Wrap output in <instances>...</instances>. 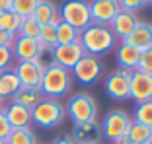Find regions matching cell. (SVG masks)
Masks as SVG:
<instances>
[{
	"label": "cell",
	"instance_id": "cell-1",
	"mask_svg": "<svg viewBox=\"0 0 152 144\" xmlns=\"http://www.w3.org/2000/svg\"><path fill=\"white\" fill-rule=\"evenodd\" d=\"M80 45L84 49V55H92V57H102L107 55L109 51L115 47L117 37L107 25H98V23H90L86 29L80 31Z\"/></svg>",
	"mask_w": 152,
	"mask_h": 144
},
{
	"label": "cell",
	"instance_id": "cell-2",
	"mask_svg": "<svg viewBox=\"0 0 152 144\" xmlns=\"http://www.w3.org/2000/svg\"><path fill=\"white\" fill-rule=\"evenodd\" d=\"M72 88V72L61 64H53L47 70H43L39 92L43 97H53L58 99L66 95Z\"/></svg>",
	"mask_w": 152,
	"mask_h": 144
},
{
	"label": "cell",
	"instance_id": "cell-3",
	"mask_svg": "<svg viewBox=\"0 0 152 144\" xmlns=\"http://www.w3.org/2000/svg\"><path fill=\"white\" fill-rule=\"evenodd\" d=\"M66 117L64 105L53 97H41L39 103L31 109V123H35L37 127L43 129H53L58 127Z\"/></svg>",
	"mask_w": 152,
	"mask_h": 144
},
{
	"label": "cell",
	"instance_id": "cell-4",
	"mask_svg": "<svg viewBox=\"0 0 152 144\" xmlns=\"http://www.w3.org/2000/svg\"><path fill=\"white\" fill-rule=\"evenodd\" d=\"M64 111L74 121V125L90 123L96 121V117H98V103L90 94H76L68 99V103L64 105Z\"/></svg>",
	"mask_w": 152,
	"mask_h": 144
},
{
	"label": "cell",
	"instance_id": "cell-5",
	"mask_svg": "<svg viewBox=\"0 0 152 144\" xmlns=\"http://www.w3.org/2000/svg\"><path fill=\"white\" fill-rule=\"evenodd\" d=\"M58 16L63 22H66L68 25H72L78 31L86 29L92 23L88 0H64L63 6L58 8Z\"/></svg>",
	"mask_w": 152,
	"mask_h": 144
},
{
	"label": "cell",
	"instance_id": "cell-6",
	"mask_svg": "<svg viewBox=\"0 0 152 144\" xmlns=\"http://www.w3.org/2000/svg\"><path fill=\"white\" fill-rule=\"evenodd\" d=\"M133 119L127 115L125 111H121V109H113V111H109L105 117H103V121L99 123L102 125V132L103 136L107 140H119L123 138V136H127V131H129V125Z\"/></svg>",
	"mask_w": 152,
	"mask_h": 144
},
{
	"label": "cell",
	"instance_id": "cell-7",
	"mask_svg": "<svg viewBox=\"0 0 152 144\" xmlns=\"http://www.w3.org/2000/svg\"><path fill=\"white\" fill-rule=\"evenodd\" d=\"M131 76H133V70H129V68H117L115 72H111L107 76V80H105V92H107L109 97L129 99Z\"/></svg>",
	"mask_w": 152,
	"mask_h": 144
},
{
	"label": "cell",
	"instance_id": "cell-8",
	"mask_svg": "<svg viewBox=\"0 0 152 144\" xmlns=\"http://www.w3.org/2000/svg\"><path fill=\"white\" fill-rule=\"evenodd\" d=\"M102 63H99L98 57H92V55H84L78 63L72 68V78H78L82 84H94L99 76H102Z\"/></svg>",
	"mask_w": 152,
	"mask_h": 144
},
{
	"label": "cell",
	"instance_id": "cell-9",
	"mask_svg": "<svg viewBox=\"0 0 152 144\" xmlns=\"http://www.w3.org/2000/svg\"><path fill=\"white\" fill-rule=\"evenodd\" d=\"M121 6L115 0H90V16H92V23L98 25H107L113 22L117 14H119Z\"/></svg>",
	"mask_w": 152,
	"mask_h": 144
},
{
	"label": "cell",
	"instance_id": "cell-10",
	"mask_svg": "<svg viewBox=\"0 0 152 144\" xmlns=\"http://www.w3.org/2000/svg\"><path fill=\"white\" fill-rule=\"evenodd\" d=\"M16 74L20 78L22 88H29V90H39L41 78H43V70L37 66L33 60H18L14 66Z\"/></svg>",
	"mask_w": 152,
	"mask_h": 144
},
{
	"label": "cell",
	"instance_id": "cell-11",
	"mask_svg": "<svg viewBox=\"0 0 152 144\" xmlns=\"http://www.w3.org/2000/svg\"><path fill=\"white\" fill-rule=\"evenodd\" d=\"M129 97H133L137 103L150 101L152 99V74H146V72H140V70H133Z\"/></svg>",
	"mask_w": 152,
	"mask_h": 144
},
{
	"label": "cell",
	"instance_id": "cell-12",
	"mask_svg": "<svg viewBox=\"0 0 152 144\" xmlns=\"http://www.w3.org/2000/svg\"><path fill=\"white\" fill-rule=\"evenodd\" d=\"M70 136L76 144H99V140H102V136H103L102 125H99L98 121L74 125Z\"/></svg>",
	"mask_w": 152,
	"mask_h": 144
},
{
	"label": "cell",
	"instance_id": "cell-13",
	"mask_svg": "<svg viewBox=\"0 0 152 144\" xmlns=\"http://www.w3.org/2000/svg\"><path fill=\"white\" fill-rule=\"evenodd\" d=\"M84 57V49H82L80 41L76 43H68V45H57L55 47V63L61 66L72 70L74 64Z\"/></svg>",
	"mask_w": 152,
	"mask_h": 144
},
{
	"label": "cell",
	"instance_id": "cell-14",
	"mask_svg": "<svg viewBox=\"0 0 152 144\" xmlns=\"http://www.w3.org/2000/svg\"><path fill=\"white\" fill-rule=\"evenodd\" d=\"M139 25V18H137V14L133 12H127V10H119L113 22L109 23V29L113 31V35L119 37L121 41L127 39V37L133 33V29Z\"/></svg>",
	"mask_w": 152,
	"mask_h": 144
},
{
	"label": "cell",
	"instance_id": "cell-15",
	"mask_svg": "<svg viewBox=\"0 0 152 144\" xmlns=\"http://www.w3.org/2000/svg\"><path fill=\"white\" fill-rule=\"evenodd\" d=\"M2 109H4V115H6V119H8L12 129H22V127L31 125V109L23 107L20 103H14V101H10Z\"/></svg>",
	"mask_w": 152,
	"mask_h": 144
},
{
	"label": "cell",
	"instance_id": "cell-16",
	"mask_svg": "<svg viewBox=\"0 0 152 144\" xmlns=\"http://www.w3.org/2000/svg\"><path fill=\"white\" fill-rule=\"evenodd\" d=\"M39 47H41V43L37 39L16 35V41H14V45H12L14 59H18V60H33L35 55H37V51H39Z\"/></svg>",
	"mask_w": 152,
	"mask_h": 144
},
{
	"label": "cell",
	"instance_id": "cell-17",
	"mask_svg": "<svg viewBox=\"0 0 152 144\" xmlns=\"http://www.w3.org/2000/svg\"><path fill=\"white\" fill-rule=\"evenodd\" d=\"M123 41L133 45V47H137V49H140V51L152 49V23L139 22V25L133 29V33Z\"/></svg>",
	"mask_w": 152,
	"mask_h": 144
},
{
	"label": "cell",
	"instance_id": "cell-18",
	"mask_svg": "<svg viewBox=\"0 0 152 144\" xmlns=\"http://www.w3.org/2000/svg\"><path fill=\"white\" fill-rule=\"evenodd\" d=\"M140 55H142V51H140V49L129 45V43H125V41H121L119 47H117V63L121 64V68L137 70L139 60H140Z\"/></svg>",
	"mask_w": 152,
	"mask_h": 144
},
{
	"label": "cell",
	"instance_id": "cell-19",
	"mask_svg": "<svg viewBox=\"0 0 152 144\" xmlns=\"http://www.w3.org/2000/svg\"><path fill=\"white\" fill-rule=\"evenodd\" d=\"M20 88H22V84H20V78L14 68L0 72V99H12Z\"/></svg>",
	"mask_w": 152,
	"mask_h": 144
},
{
	"label": "cell",
	"instance_id": "cell-20",
	"mask_svg": "<svg viewBox=\"0 0 152 144\" xmlns=\"http://www.w3.org/2000/svg\"><path fill=\"white\" fill-rule=\"evenodd\" d=\"M33 18H35L41 25H47V23H55V25H57V23L61 22L58 8L51 0H41L39 4H37L35 12H33Z\"/></svg>",
	"mask_w": 152,
	"mask_h": 144
},
{
	"label": "cell",
	"instance_id": "cell-21",
	"mask_svg": "<svg viewBox=\"0 0 152 144\" xmlns=\"http://www.w3.org/2000/svg\"><path fill=\"white\" fill-rule=\"evenodd\" d=\"M127 138L131 140L133 144H142L152 140V129L142 123H137V121H131L129 125V131H127Z\"/></svg>",
	"mask_w": 152,
	"mask_h": 144
},
{
	"label": "cell",
	"instance_id": "cell-22",
	"mask_svg": "<svg viewBox=\"0 0 152 144\" xmlns=\"http://www.w3.org/2000/svg\"><path fill=\"white\" fill-rule=\"evenodd\" d=\"M6 144H37V136L31 131V127H22V129H12L6 136Z\"/></svg>",
	"mask_w": 152,
	"mask_h": 144
},
{
	"label": "cell",
	"instance_id": "cell-23",
	"mask_svg": "<svg viewBox=\"0 0 152 144\" xmlns=\"http://www.w3.org/2000/svg\"><path fill=\"white\" fill-rule=\"evenodd\" d=\"M43 97L41 95V92L39 90H29V88H20L18 90V94L12 97V101L14 103H20V105H23V107H27V109H33L37 103H39V99Z\"/></svg>",
	"mask_w": 152,
	"mask_h": 144
},
{
	"label": "cell",
	"instance_id": "cell-24",
	"mask_svg": "<svg viewBox=\"0 0 152 144\" xmlns=\"http://www.w3.org/2000/svg\"><path fill=\"white\" fill-rule=\"evenodd\" d=\"M80 39V31L74 29L72 25H68L66 22L57 23V45H68V43H76Z\"/></svg>",
	"mask_w": 152,
	"mask_h": 144
},
{
	"label": "cell",
	"instance_id": "cell-25",
	"mask_svg": "<svg viewBox=\"0 0 152 144\" xmlns=\"http://www.w3.org/2000/svg\"><path fill=\"white\" fill-rule=\"evenodd\" d=\"M20 23H22V16H18L14 10H8V12L0 14V29H4V31H10V33H16V35H18Z\"/></svg>",
	"mask_w": 152,
	"mask_h": 144
},
{
	"label": "cell",
	"instance_id": "cell-26",
	"mask_svg": "<svg viewBox=\"0 0 152 144\" xmlns=\"http://www.w3.org/2000/svg\"><path fill=\"white\" fill-rule=\"evenodd\" d=\"M39 31H41V23L37 22L33 16L22 18V23H20V29H18V35L37 39V37H39Z\"/></svg>",
	"mask_w": 152,
	"mask_h": 144
},
{
	"label": "cell",
	"instance_id": "cell-27",
	"mask_svg": "<svg viewBox=\"0 0 152 144\" xmlns=\"http://www.w3.org/2000/svg\"><path fill=\"white\" fill-rule=\"evenodd\" d=\"M33 63L37 64V66L41 68V70H47L49 66H53L55 63V47H39V51H37L35 59H33Z\"/></svg>",
	"mask_w": 152,
	"mask_h": 144
},
{
	"label": "cell",
	"instance_id": "cell-28",
	"mask_svg": "<svg viewBox=\"0 0 152 144\" xmlns=\"http://www.w3.org/2000/svg\"><path fill=\"white\" fill-rule=\"evenodd\" d=\"M133 121L142 123V125L150 127L152 129V99L150 101H142V103H137L134 109V119Z\"/></svg>",
	"mask_w": 152,
	"mask_h": 144
},
{
	"label": "cell",
	"instance_id": "cell-29",
	"mask_svg": "<svg viewBox=\"0 0 152 144\" xmlns=\"http://www.w3.org/2000/svg\"><path fill=\"white\" fill-rule=\"evenodd\" d=\"M37 41H39L43 47H57V25H55V23L41 25Z\"/></svg>",
	"mask_w": 152,
	"mask_h": 144
},
{
	"label": "cell",
	"instance_id": "cell-30",
	"mask_svg": "<svg viewBox=\"0 0 152 144\" xmlns=\"http://www.w3.org/2000/svg\"><path fill=\"white\" fill-rule=\"evenodd\" d=\"M39 2L41 0H14L12 10L18 16H22V18H27V16H33V12H35Z\"/></svg>",
	"mask_w": 152,
	"mask_h": 144
},
{
	"label": "cell",
	"instance_id": "cell-31",
	"mask_svg": "<svg viewBox=\"0 0 152 144\" xmlns=\"http://www.w3.org/2000/svg\"><path fill=\"white\" fill-rule=\"evenodd\" d=\"M119 6H121V10L137 14V12H140L142 8L148 6V0H119Z\"/></svg>",
	"mask_w": 152,
	"mask_h": 144
},
{
	"label": "cell",
	"instance_id": "cell-32",
	"mask_svg": "<svg viewBox=\"0 0 152 144\" xmlns=\"http://www.w3.org/2000/svg\"><path fill=\"white\" fill-rule=\"evenodd\" d=\"M12 63H14L12 49H10V47H2V45H0V72L12 68Z\"/></svg>",
	"mask_w": 152,
	"mask_h": 144
},
{
	"label": "cell",
	"instance_id": "cell-33",
	"mask_svg": "<svg viewBox=\"0 0 152 144\" xmlns=\"http://www.w3.org/2000/svg\"><path fill=\"white\" fill-rule=\"evenodd\" d=\"M137 70L146 72V74H152V49L142 51V55H140V60H139V66H137Z\"/></svg>",
	"mask_w": 152,
	"mask_h": 144
},
{
	"label": "cell",
	"instance_id": "cell-34",
	"mask_svg": "<svg viewBox=\"0 0 152 144\" xmlns=\"http://www.w3.org/2000/svg\"><path fill=\"white\" fill-rule=\"evenodd\" d=\"M10 131H12V127H10L8 119L4 115V109H0V138H6L10 135Z\"/></svg>",
	"mask_w": 152,
	"mask_h": 144
},
{
	"label": "cell",
	"instance_id": "cell-35",
	"mask_svg": "<svg viewBox=\"0 0 152 144\" xmlns=\"http://www.w3.org/2000/svg\"><path fill=\"white\" fill-rule=\"evenodd\" d=\"M14 41H16V33H10V31L0 29V45L2 47H10V49H12Z\"/></svg>",
	"mask_w": 152,
	"mask_h": 144
},
{
	"label": "cell",
	"instance_id": "cell-36",
	"mask_svg": "<svg viewBox=\"0 0 152 144\" xmlns=\"http://www.w3.org/2000/svg\"><path fill=\"white\" fill-rule=\"evenodd\" d=\"M53 144H76V142L72 140L70 135H63V136H57V138L53 140Z\"/></svg>",
	"mask_w": 152,
	"mask_h": 144
},
{
	"label": "cell",
	"instance_id": "cell-37",
	"mask_svg": "<svg viewBox=\"0 0 152 144\" xmlns=\"http://www.w3.org/2000/svg\"><path fill=\"white\" fill-rule=\"evenodd\" d=\"M12 6H14V0H0V14L12 10Z\"/></svg>",
	"mask_w": 152,
	"mask_h": 144
},
{
	"label": "cell",
	"instance_id": "cell-38",
	"mask_svg": "<svg viewBox=\"0 0 152 144\" xmlns=\"http://www.w3.org/2000/svg\"><path fill=\"white\" fill-rule=\"evenodd\" d=\"M113 144H133V142H131V140H129V138H127V136H123V138H119V140H115V142H113Z\"/></svg>",
	"mask_w": 152,
	"mask_h": 144
},
{
	"label": "cell",
	"instance_id": "cell-39",
	"mask_svg": "<svg viewBox=\"0 0 152 144\" xmlns=\"http://www.w3.org/2000/svg\"><path fill=\"white\" fill-rule=\"evenodd\" d=\"M0 144H6V140H4V138H0Z\"/></svg>",
	"mask_w": 152,
	"mask_h": 144
},
{
	"label": "cell",
	"instance_id": "cell-40",
	"mask_svg": "<svg viewBox=\"0 0 152 144\" xmlns=\"http://www.w3.org/2000/svg\"><path fill=\"white\" fill-rule=\"evenodd\" d=\"M142 144H152V140H148V142H142Z\"/></svg>",
	"mask_w": 152,
	"mask_h": 144
},
{
	"label": "cell",
	"instance_id": "cell-41",
	"mask_svg": "<svg viewBox=\"0 0 152 144\" xmlns=\"http://www.w3.org/2000/svg\"><path fill=\"white\" fill-rule=\"evenodd\" d=\"M0 109H2V99H0Z\"/></svg>",
	"mask_w": 152,
	"mask_h": 144
},
{
	"label": "cell",
	"instance_id": "cell-42",
	"mask_svg": "<svg viewBox=\"0 0 152 144\" xmlns=\"http://www.w3.org/2000/svg\"><path fill=\"white\" fill-rule=\"evenodd\" d=\"M148 4H152V0H148Z\"/></svg>",
	"mask_w": 152,
	"mask_h": 144
},
{
	"label": "cell",
	"instance_id": "cell-43",
	"mask_svg": "<svg viewBox=\"0 0 152 144\" xmlns=\"http://www.w3.org/2000/svg\"><path fill=\"white\" fill-rule=\"evenodd\" d=\"M115 2H119V0H115Z\"/></svg>",
	"mask_w": 152,
	"mask_h": 144
}]
</instances>
